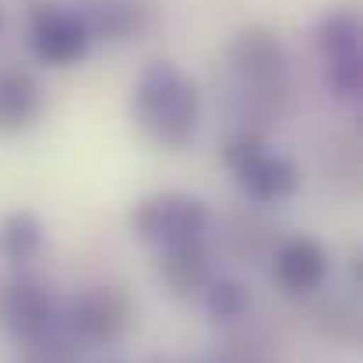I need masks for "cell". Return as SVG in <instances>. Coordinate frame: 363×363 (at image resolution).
I'll use <instances>...</instances> for the list:
<instances>
[{
  "label": "cell",
  "mask_w": 363,
  "mask_h": 363,
  "mask_svg": "<svg viewBox=\"0 0 363 363\" xmlns=\"http://www.w3.org/2000/svg\"><path fill=\"white\" fill-rule=\"evenodd\" d=\"M28 50L46 67H74L89 57L92 35L71 4L32 0L28 4Z\"/></svg>",
  "instance_id": "5"
},
{
  "label": "cell",
  "mask_w": 363,
  "mask_h": 363,
  "mask_svg": "<svg viewBox=\"0 0 363 363\" xmlns=\"http://www.w3.org/2000/svg\"><path fill=\"white\" fill-rule=\"evenodd\" d=\"M201 307L216 325H237L250 314V289L243 286L240 279L230 275H216L205 293H201Z\"/></svg>",
  "instance_id": "14"
},
{
  "label": "cell",
  "mask_w": 363,
  "mask_h": 363,
  "mask_svg": "<svg viewBox=\"0 0 363 363\" xmlns=\"http://www.w3.org/2000/svg\"><path fill=\"white\" fill-rule=\"evenodd\" d=\"M216 216L212 208L187 194V191H159L148 194L134 205L130 212V233L141 243L152 247H173V243H191V240H208Z\"/></svg>",
  "instance_id": "3"
},
{
  "label": "cell",
  "mask_w": 363,
  "mask_h": 363,
  "mask_svg": "<svg viewBox=\"0 0 363 363\" xmlns=\"http://www.w3.org/2000/svg\"><path fill=\"white\" fill-rule=\"evenodd\" d=\"M71 7L85 21L92 43L96 39L130 43V39L145 35L152 18H155V4L152 0H74Z\"/></svg>",
  "instance_id": "11"
},
{
  "label": "cell",
  "mask_w": 363,
  "mask_h": 363,
  "mask_svg": "<svg viewBox=\"0 0 363 363\" xmlns=\"http://www.w3.org/2000/svg\"><path fill=\"white\" fill-rule=\"evenodd\" d=\"M46 106V89L35 71L14 64L0 71V138L25 134L35 127Z\"/></svg>",
  "instance_id": "12"
},
{
  "label": "cell",
  "mask_w": 363,
  "mask_h": 363,
  "mask_svg": "<svg viewBox=\"0 0 363 363\" xmlns=\"http://www.w3.org/2000/svg\"><path fill=\"white\" fill-rule=\"evenodd\" d=\"M0 328L14 335L21 346L53 335L57 328V300L50 286L35 275H11L0 282Z\"/></svg>",
  "instance_id": "7"
},
{
  "label": "cell",
  "mask_w": 363,
  "mask_h": 363,
  "mask_svg": "<svg viewBox=\"0 0 363 363\" xmlns=\"http://www.w3.org/2000/svg\"><path fill=\"white\" fill-rule=\"evenodd\" d=\"M46 247V223L32 208H14L0 219V257L14 268L35 261Z\"/></svg>",
  "instance_id": "13"
},
{
  "label": "cell",
  "mask_w": 363,
  "mask_h": 363,
  "mask_svg": "<svg viewBox=\"0 0 363 363\" xmlns=\"http://www.w3.org/2000/svg\"><path fill=\"white\" fill-rule=\"evenodd\" d=\"M4 25H7V14H4V7H0V35H4Z\"/></svg>",
  "instance_id": "17"
},
{
  "label": "cell",
  "mask_w": 363,
  "mask_h": 363,
  "mask_svg": "<svg viewBox=\"0 0 363 363\" xmlns=\"http://www.w3.org/2000/svg\"><path fill=\"white\" fill-rule=\"evenodd\" d=\"M223 166L254 205H279L300 191V169L293 159L268 152L261 130H233L223 141Z\"/></svg>",
  "instance_id": "2"
},
{
  "label": "cell",
  "mask_w": 363,
  "mask_h": 363,
  "mask_svg": "<svg viewBox=\"0 0 363 363\" xmlns=\"http://www.w3.org/2000/svg\"><path fill=\"white\" fill-rule=\"evenodd\" d=\"M21 363H78V346L71 339H35V342H25V357Z\"/></svg>",
  "instance_id": "16"
},
{
  "label": "cell",
  "mask_w": 363,
  "mask_h": 363,
  "mask_svg": "<svg viewBox=\"0 0 363 363\" xmlns=\"http://www.w3.org/2000/svg\"><path fill=\"white\" fill-rule=\"evenodd\" d=\"M318 50L325 60L328 89L339 99H360L363 92V50L360 14L353 7H332L318 21Z\"/></svg>",
  "instance_id": "6"
},
{
  "label": "cell",
  "mask_w": 363,
  "mask_h": 363,
  "mask_svg": "<svg viewBox=\"0 0 363 363\" xmlns=\"http://www.w3.org/2000/svg\"><path fill=\"white\" fill-rule=\"evenodd\" d=\"M134 300L121 286H89L82 289L64 314V332L74 346H117L134 325Z\"/></svg>",
  "instance_id": "4"
},
{
  "label": "cell",
  "mask_w": 363,
  "mask_h": 363,
  "mask_svg": "<svg viewBox=\"0 0 363 363\" xmlns=\"http://www.w3.org/2000/svg\"><path fill=\"white\" fill-rule=\"evenodd\" d=\"M155 275H159V282L166 286L169 296L194 300L216 279V254H212L208 240L162 247L159 250V261H155Z\"/></svg>",
  "instance_id": "10"
},
{
  "label": "cell",
  "mask_w": 363,
  "mask_h": 363,
  "mask_svg": "<svg viewBox=\"0 0 363 363\" xmlns=\"http://www.w3.org/2000/svg\"><path fill=\"white\" fill-rule=\"evenodd\" d=\"M226 60L240 85H279V82H286L289 53H286L282 35L272 25L250 21L233 35Z\"/></svg>",
  "instance_id": "8"
},
{
  "label": "cell",
  "mask_w": 363,
  "mask_h": 363,
  "mask_svg": "<svg viewBox=\"0 0 363 363\" xmlns=\"http://www.w3.org/2000/svg\"><path fill=\"white\" fill-rule=\"evenodd\" d=\"M130 117L152 145L180 152L201 127V92L173 60H152L134 82Z\"/></svg>",
  "instance_id": "1"
},
{
  "label": "cell",
  "mask_w": 363,
  "mask_h": 363,
  "mask_svg": "<svg viewBox=\"0 0 363 363\" xmlns=\"http://www.w3.org/2000/svg\"><path fill=\"white\" fill-rule=\"evenodd\" d=\"M106 363H123V360H106Z\"/></svg>",
  "instance_id": "18"
},
{
  "label": "cell",
  "mask_w": 363,
  "mask_h": 363,
  "mask_svg": "<svg viewBox=\"0 0 363 363\" xmlns=\"http://www.w3.org/2000/svg\"><path fill=\"white\" fill-rule=\"evenodd\" d=\"M314 328L339 346L360 342V307L350 296H328L314 307Z\"/></svg>",
  "instance_id": "15"
},
{
  "label": "cell",
  "mask_w": 363,
  "mask_h": 363,
  "mask_svg": "<svg viewBox=\"0 0 363 363\" xmlns=\"http://www.w3.org/2000/svg\"><path fill=\"white\" fill-rule=\"evenodd\" d=\"M272 275L289 296L318 293L332 275V254L314 237H282L272 247Z\"/></svg>",
  "instance_id": "9"
}]
</instances>
